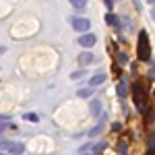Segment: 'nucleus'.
<instances>
[{
  "label": "nucleus",
  "instance_id": "1",
  "mask_svg": "<svg viewBox=\"0 0 155 155\" xmlns=\"http://www.w3.org/2000/svg\"><path fill=\"white\" fill-rule=\"evenodd\" d=\"M137 58L141 60V62H149V60H151V44H149V33H147V31H141V33H139Z\"/></svg>",
  "mask_w": 155,
  "mask_h": 155
},
{
  "label": "nucleus",
  "instance_id": "2",
  "mask_svg": "<svg viewBox=\"0 0 155 155\" xmlns=\"http://www.w3.org/2000/svg\"><path fill=\"white\" fill-rule=\"evenodd\" d=\"M132 99H134V104L139 107V112L145 116L149 106H147V95H145V89L141 83H132Z\"/></svg>",
  "mask_w": 155,
  "mask_h": 155
},
{
  "label": "nucleus",
  "instance_id": "3",
  "mask_svg": "<svg viewBox=\"0 0 155 155\" xmlns=\"http://www.w3.org/2000/svg\"><path fill=\"white\" fill-rule=\"evenodd\" d=\"M71 23H72V29L79 31L81 35L83 33H89V29H91V21L85 19V17H74V19H71Z\"/></svg>",
  "mask_w": 155,
  "mask_h": 155
},
{
  "label": "nucleus",
  "instance_id": "4",
  "mask_svg": "<svg viewBox=\"0 0 155 155\" xmlns=\"http://www.w3.org/2000/svg\"><path fill=\"white\" fill-rule=\"evenodd\" d=\"M97 37L93 33H83V35L79 37V46H83V48H91V46H95Z\"/></svg>",
  "mask_w": 155,
  "mask_h": 155
},
{
  "label": "nucleus",
  "instance_id": "5",
  "mask_svg": "<svg viewBox=\"0 0 155 155\" xmlns=\"http://www.w3.org/2000/svg\"><path fill=\"white\" fill-rule=\"evenodd\" d=\"M116 93H118L120 99H124V97L128 95V81H126V77H122V81L116 85Z\"/></svg>",
  "mask_w": 155,
  "mask_h": 155
},
{
  "label": "nucleus",
  "instance_id": "6",
  "mask_svg": "<svg viewBox=\"0 0 155 155\" xmlns=\"http://www.w3.org/2000/svg\"><path fill=\"white\" fill-rule=\"evenodd\" d=\"M93 60H95V56H93L91 52H81V54H79V64H81V68L93 64Z\"/></svg>",
  "mask_w": 155,
  "mask_h": 155
},
{
  "label": "nucleus",
  "instance_id": "7",
  "mask_svg": "<svg viewBox=\"0 0 155 155\" xmlns=\"http://www.w3.org/2000/svg\"><path fill=\"white\" fill-rule=\"evenodd\" d=\"M106 23L112 25V27H116V29H120V17H116L114 12H107L106 15Z\"/></svg>",
  "mask_w": 155,
  "mask_h": 155
},
{
  "label": "nucleus",
  "instance_id": "8",
  "mask_svg": "<svg viewBox=\"0 0 155 155\" xmlns=\"http://www.w3.org/2000/svg\"><path fill=\"white\" fill-rule=\"evenodd\" d=\"M11 153L12 155H23L25 153V145L23 143H12L11 145Z\"/></svg>",
  "mask_w": 155,
  "mask_h": 155
},
{
  "label": "nucleus",
  "instance_id": "9",
  "mask_svg": "<svg viewBox=\"0 0 155 155\" xmlns=\"http://www.w3.org/2000/svg\"><path fill=\"white\" fill-rule=\"evenodd\" d=\"M116 153L118 155H128V143H126V141H120V143L116 145Z\"/></svg>",
  "mask_w": 155,
  "mask_h": 155
},
{
  "label": "nucleus",
  "instance_id": "10",
  "mask_svg": "<svg viewBox=\"0 0 155 155\" xmlns=\"http://www.w3.org/2000/svg\"><path fill=\"white\" fill-rule=\"evenodd\" d=\"M89 83L93 85V87H95V85H101V83H106V74H104V72H97V74L93 77V79H91V81H89Z\"/></svg>",
  "mask_w": 155,
  "mask_h": 155
},
{
  "label": "nucleus",
  "instance_id": "11",
  "mask_svg": "<svg viewBox=\"0 0 155 155\" xmlns=\"http://www.w3.org/2000/svg\"><path fill=\"white\" fill-rule=\"evenodd\" d=\"M99 112H101V104H99V99H93L91 101V114L93 116H99Z\"/></svg>",
  "mask_w": 155,
  "mask_h": 155
},
{
  "label": "nucleus",
  "instance_id": "12",
  "mask_svg": "<svg viewBox=\"0 0 155 155\" xmlns=\"http://www.w3.org/2000/svg\"><path fill=\"white\" fill-rule=\"evenodd\" d=\"M85 74H87V71H85V68H79V71H72L71 72V79H72V81H79V79H83Z\"/></svg>",
  "mask_w": 155,
  "mask_h": 155
},
{
  "label": "nucleus",
  "instance_id": "13",
  "mask_svg": "<svg viewBox=\"0 0 155 155\" xmlns=\"http://www.w3.org/2000/svg\"><path fill=\"white\" fill-rule=\"evenodd\" d=\"M71 4L74 8H79V11H83L85 6H87V0H71Z\"/></svg>",
  "mask_w": 155,
  "mask_h": 155
},
{
  "label": "nucleus",
  "instance_id": "14",
  "mask_svg": "<svg viewBox=\"0 0 155 155\" xmlns=\"http://www.w3.org/2000/svg\"><path fill=\"white\" fill-rule=\"evenodd\" d=\"M77 95L79 97H89L91 95V89H89V87H81V89L77 91Z\"/></svg>",
  "mask_w": 155,
  "mask_h": 155
},
{
  "label": "nucleus",
  "instance_id": "15",
  "mask_svg": "<svg viewBox=\"0 0 155 155\" xmlns=\"http://www.w3.org/2000/svg\"><path fill=\"white\" fill-rule=\"evenodd\" d=\"M147 145H149L147 149H155V132H151V134L147 137Z\"/></svg>",
  "mask_w": 155,
  "mask_h": 155
},
{
  "label": "nucleus",
  "instance_id": "16",
  "mask_svg": "<svg viewBox=\"0 0 155 155\" xmlns=\"http://www.w3.org/2000/svg\"><path fill=\"white\" fill-rule=\"evenodd\" d=\"M126 62H128V56H126L124 52H120L118 54V64H126Z\"/></svg>",
  "mask_w": 155,
  "mask_h": 155
},
{
  "label": "nucleus",
  "instance_id": "17",
  "mask_svg": "<svg viewBox=\"0 0 155 155\" xmlns=\"http://www.w3.org/2000/svg\"><path fill=\"white\" fill-rule=\"evenodd\" d=\"M25 120H27V122H37L39 116H37V114H25Z\"/></svg>",
  "mask_w": 155,
  "mask_h": 155
},
{
  "label": "nucleus",
  "instance_id": "18",
  "mask_svg": "<svg viewBox=\"0 0 155 155\" xmlns=\"http://www.w3.org/2000/svg\"><path fill=\"white\" fill-rule=\"evenodd\" d=\"M11 145H12V141H0V151L2 149H8L11 151Z\"/></svg>",
  "mask_w": 155,
  "mask_h": 155
},
{
  "label": "nucleus",
  "instance_id": "19",
  "mask_svg": "<svg viewBox=\"0 0 155 155\" xmlns=\"http://www.w3.org/2000/svg\"><path fill=\"white\" fill-rule=\"evenodd\" d=\"M99 132H101V126H93V128L89 130V137H97Z\"/></svg>",
  "mask_w": 155,
  "mask_h": 155
},
{
  "label": "nucleus",
  "instance_id": "20",
  "mask_svg": "<svg viewBox=\"0 0 155 155\" xmlns=\"http://www.w3.org/2000/svg\"><path fill=\"white\" fill-rule=\"evenodd\" d=\"M104 149H106V145H104V143L95 145V153H93V155H101V151H104Z\"/></svg>",
  "mask_w": 155,
  "mask_h": 155
},
{
  "label": "nucleus",
  "instance_id": "21",
  "mask_svg": "<svg viewBox=\"0 0 155 155\" xmlns=\"http://www.w3.org/2000/svg\"><path fill=\"white\" fill-rule=\"evenodd\" d=\"M112 130H114V132H120V130H122V124H120V122L112 124Z\"/></svg>",
  "mask_w": 155,
  "mask_h": 155
},
{
  "label": "nucleus",
  "instance_id": "22",
  "mask_svg": "<svg viewBox=\"0 0 155 155\" xmlns=\"http://www.w3.org/2000/svg\"><path fill=\"white\" fill-rule=\"evenodd\" d=\"M106 2V6H107V11H112V0H104Z\"/></svg>",
  "mask_w": 155,
  "mask_h": 155
},
{
  "label": "nucleus",
  "instance_id": "23",
  "mask_svg": "<svg viewBox=\"0 0 155 155\" xmlns=\"http://www.w3.org/2000/svg\"><path fill=\"white\" fill-rule=\"evenodd\" d=\"M147 155H155V149H147Z\"/></svg>",
  "mask_w": 155,
  "mask_h": 155
},
{
  "label": "nucleus",
  "instance_id": "24",
  "mask_svg": "<svg viewBox=\"0 0 155 155\" xmlns=\"http://www.w3.org/2000/svg\"><path fill=\"white\" fill-rule=\"evenodd\" d=\"M149 74H151V77L155 79V68H151V71H149Z\"/></svg>",
  "mask_w": 155,
  "mask_h": 155
},
{
  "label": "nucleus",
  "instance_id": "25",
  "mask_svg": "<svg viewBox=\"0 0 155 155\" xmlns=\"http://www.w3.org/2000/svg\"><path fill=\"white\" fill-rule=\"evenodd\" d=\"M4 52H6V48H4V46H0V54H4Z\"/></svg>",
  "mask_w": 155,
  "mask_h": 155
},
{
  "label": "nucleus",
  "instance_id": "26",
  "mask_svg": "<svg viewBox=\"0 0 155 155\" xmlns=\"http://www.w3.org/2000/svg\"><path fill=\"white\" fill-rule=\"evenodd\" d=\"M147 2H149V4H155V0H147Z\"/></svg>",
  "mask_w": 155,
  "mask_h": 155
},
{
  "label": "nucleus",
  "instance_id": "27",
  "mask_svg": "<svg viewBox=\"0 0 155 155\" xmlns=\"http://www.w3.org/2000/svg\"><path fill=\"white\" fill-rule=\"evenodd\" d=\"M0 120H8V118H6V116H0Z\"/></svg>",
  "mask_w": 155,
  "mask_h": 155
},
{
  "label": "nucleus",
  "instance_id": "28",
  "mask_svg": "<svg viewBox=\"0 0 155 155\" xmlns=\"http://www.w3.org/2000/svg\"><path fill=\"white\" fill-rule=\"evenodd\" d=\"M81 155H93V153H81Z\"/></svg>",
  "mask_w": 155,
  "mask_h": 155
},
{
  "label": "nucleus",
  "instance_id": "29",
  "mask_svg": "<svg viewBox=\"0 0 155 155\" xmlns=\"http://www.w3.org/2000/svg\"><path fill=\"white\" fill-rule=\"evenodd\" d=\"M0 155H6V153H0Z\"/></svg>",
  "mask_w": 155,
  "mask_h": 155
}]
</instances>
